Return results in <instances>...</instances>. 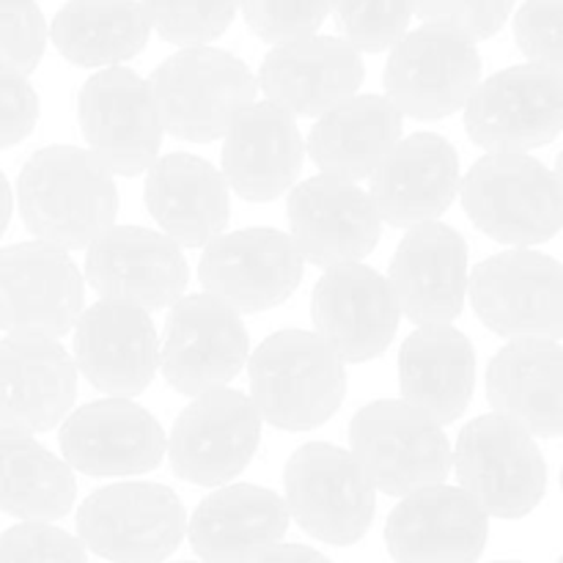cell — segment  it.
Listing matches in <instances>:
<instances>
[{
	"mask_svg": "<svg viewBox=\"0 0 563 563\" xmlns=\"http://www.w3.org/2000/svg\"><path fill=\"white\" fill-rule=\"evenodd\" d=\"M11 209H14V196H11L9 179H5V174L0 170V240H3L5 229H9Z\"/></svg>",
	"mask_w": 563,
	"mask_h": 563,
	"instance_id": "cell-44",
	"label": "cell"
},
{
	"mask_svg": "<svg viewBox=\"0 0 563 563\" xmlns=\"http://www.w3.org/2000/svg\"><path fill=\"white\" fill-rule=\"evenodd\" d=\"M515 38L533 66L563 75V0H526L515 16Z\"/></svg>",
	"mask_w": 563,
	"mask_h": 563,
	"instance_id": "cell-40",
	"label": "cell"
},
{
	"mask_svg": "<svg viewBox=\"0 0 563 563\" xmlns=\"http://www.w3.org/2000/svg\"><path fill=\"white\" fill-rule=\"evenodd\" d=\"M176 563H196V561H176Z\"/></svg>",
	"mask_w": 563,
	"mask_h": 563,
	"instance_id": "cell-46",
	"label": "cell"
},
{
	"mask_svg": "<svg viewBox=\"0 0 563 563\" xmlns=\"http://www.w3.org/2000/svg\"><path fill=\"white\" fill-rule=\"evenodd\" d=\"M405 115L385 97H352L319 115L308 135L306 152L324 176L361 181L379 168L401 141Z\"/></svg>",
	"mask_w": 563,
	"mask_h": 563,
	"instance_id": "cell-32",
	"label": "cell"
},
{
	"mask_svg": "<svg viewBox=\"0 0 563 563\" xmlns=\"http://www.w3.org/2000/svg\"><path fill=\"white\" fill-rule=\"evenodd\" d=\"M247 374L256 412L284 432H311L344 405V363L308 330L267 335L247 357Z\"/></svg>",
	"mask_w": 563,
	"mask_h": 563,
	"instance_id": "cell-2",
	"label": "cell"
},
{
	"mask_svg": "<svg viewBox=\"0 0 563 563\" xmlns=\"http://www.w3.org/2000/svg\"><path fill=\"white\" fill-rule=\"evenodd\" d=\"M350 454L368 484L390 498L438 487L451 473L443 427L401 399L372 401L352 416Z\"/></svg>",
	"mask_w": 563,
	"mask_h": 563,
	"instance_id": "cell-5",
	"label": "cell"
},
{
	"mask_svg": "<svg viewBox=\"0 0 563 563\" xmlns=\"http://www.w3.org/2000/svg\"><path fill=\"white\" fill-rule=\"evenodd\" d=\"M86 278L102 300L152 313L185 297L190 269L181 247L163 231L110 225L88 245Z\"/></svg>",
	"mask_w": 563,
	"mask_h": 563,
	"instance_id": "cell-17",
	"label": "cell"
},
{
	"mask_svg": "<svg viewBox=\"0 0 563 563\" xmlns=\"http://www.w3.org/2000/svg\"><path fill=\"white\" fill-rule=\"evenodd\" d=\"M473 311L500 339L563 335V267L531 247H511L476 264L467 278Z\"/></svg>",
	"mask_w": 563,
	"mask_h": 563,
	"instance_id": "cell-9",
	"label": "cell"
},
{
	"mask_svg": "<svg viewBox=\"0 0 563 563\" xmlns=\"http://www.w3.org/2000/svg\"><path fill=\"white\" fill-rule=\"evenodd\" d=\"M148 25L176 47H207L229 31L236 0H141Z\"/></svg>",
	"mask_w": 563,
	"mask_h": 563,
	"instance_id": "cell-35",
	"label": "cell"
},
{
	"mask_svg": "<svg viewBox=\"0 0 563 563\" xmlns=\"http://www.w3.org/2000/svg\"><path fill=\"white\" fill-rule=\"evenodd\" d=\"M251 357V335L236 311L209 295L170 306L159 344V372L181 396L225 388Z\"/></svg>",
	"mask_w": 563,
	"mask_h": 563,
	"instance_id": "cell-15",
	"label": "cell"
},
{
	"mask_svg": "<svg viewBox=\"0 0 563 563\" xmlns=\"http://www.w3.org/2000/svg\"><path fill=\"white\" fill-rule=\"evenodd\" d=\"M82 548L110 563H165L187 533V511L165 484H108L77 511Z\"/></svg>",
	"mask_w": 563,
	"mask_h": 563,
	"instance_id": "cell-7",
	"label": "cell"
},
{
	"mask_svg": "<svg viewBox=\"0 0 563 563\" xmlns=\"http://www.w3.org/2000/svg\"><path fill=\"white\" fill-rule=\"evenodd\" d=\"M487 399L495 416L531 438L563 432V350L553 339H515L487 366Z\"/></svg>",
	"mask_w": 563,
	"mask_h": 563,
	"instance_id": "cell-30",
	"label": "cell"
},
{
	"mask_svg": "<svg viewBox=\"0 0 563 563\" xmlns=\"http://www.w3.org/2000/svg\"><path fill=\"white\" fill-rule=\"evenodd\" d=\"M317 335L341 363H368L396 339L401 311L388 278L366 264L330 267L311 295Z\"/></svg>",
	"mask_w": 563,
	"mask_h": 563,
	"instance_id": "cell-20",
	"label": "cell"
},
{
	"mask_svg": "<svg viewBox=\"0 0 563 563\" xmlns=\"http://www.w3.org/2000/svg\"><path fill=\"white\" fill-rule=\"evenodd\" d=\"M53 44L80 69H110L135 58L152 36L137 0H69L49 27Z\"/></svg>",
	"mask_w": 563,
	"mask_h": 563,
	"instance_id": "cell-33",
	"label": "cell"
},
{
	"mask_svg": "<svg viewBox=\"0 0 563 563\" xmlns=\"http://www.w3.org/2000/svg\"><path fill=\"white\" fill-rule=\"evenodd\" d=\"M0 563H88V550L60 528L22 522L0 533Z\"/></svg>",
	"mask_w": 563,
	"mask_h": 563,
	"instance_id": "cell-41",
	"label": "cell"
},
{
	"mask_svg": "<svg viewBox=\"0 0 563 563\" xmlns=\"http://www.w3.org/2000/svg\"><path fill=\"white\" fill-rule=\"evenodd\" d=\"M284 487L289 517L308 537L333 548L361 542L377 515V493L341 445H300L286 462Z\"/></svg>",
	"mask_w": 563,
	"mask_h": 563,
	"instance_id": "cell-8",
	"label": "cell"
},
{
	"mask_svg": "<svg viewBox=\"0 0 563 563\" xmlns=\"http://www.w3.org/2000/svg\"><path fill=\"white\" fill-rule=\"evenodd\" d=\"M465 130L489 154L548 146L563 130V75L520 64L487 77L467 99Z\"/></svg>",
	"mask_w": 563,
	"mask_h": 563,
	"instance_id": "cell-11",
	"label": "cell"
},
{
	"mask_svg": "<svg viewBox=\"0 0 563 563\" xmlns=\"http://www.w3.org/2000/svg\"><path fill=\"white\" fill-rule=\"evenodd\" d=\"M256 563H333L319 550L306 548V544H278L269 553H264Z\"/></svg>",
	"mask_w": 563,
	"mask_h": 563,
	"instance_id": "cell-43",
	"label": "cell"
},
{
	"mask_svg": "<svg viewBox=\"0 0 563 563\" xmlns=\"http://www.w3.org/2000/svg\"><path fill=\"white\" fill-rule=\"evenodd\" d=\"M495 563H520V561H495Z\"/></svg>",
	"mask_w": 563,
	"mask_h": 563,
	"instance_id": "cell-45",
	"label": "cell"
},
{
	"mask_svg": "<svg viewBox=\"0 0 563 563\" xmlns=\"http://www.w3.org/2000/svg\"><path fill=\"white\" fill-rule=\"evenodd\" d=\"M47 22L36 0H0V66L27 77L44 58Z\"/></svg>",
	"mask_w": 563,
	"mask_h": 563,
	"instance_id": "cell-38",
	"label": "cell"
},
{
	"mask_svg": "<svg viewBox=\"0 0 563 563\" xmlns=\"http://www.w3.org/2000/svg\"><path fill=\"white\" fill-rule=\"evenodd\" d=\"M75 473L31 434L0 429V511L22 522H53L71 511Z\"/></svg>",
	"mask_w": 563,
	"mask_h": 563,
	"instance_id": "cell-34",
	"label": "cell"
},
{
	"mask_svg": "<svg viewBox=\"0 0 563 563\" xmlns=\"http://www.w3.org/2000/svg\"><path fill=\"white\" fill-rule=\"evenodd\" d=\"M38 121V93L27 77L0 66V148L16 146Z\"/></svg>",
	"mask_w": 563,
	"mask_h": 563,
	"instance_id": "cell-42",
	"label": "cell"
},
{
	"mask_svg": "<svg viewBox=\"0 0 563 563\" xmlns=\"http://www.w3.org/2000/svg\"><path fill=\"white\" fill-rule=\"evenodd\" d=\"M515 0H412V14L427 25L460 33L467 42L495 36L509 20Z\"/></svg>",
	"mask_w": 563,
	"mask_h": 563,
	"instance_id": "cell-39",
	"label": "cell"
},
{
	"mask_svg": "<svg viewBox=\"0 0 563 563\" xmlns=\"http://www.w3.org/2000/svg\"><path fill=\"white\" fill-rule=\"evenodd\" d=\"M460 198L471 223L500 245H542L563 225L559 174L531 154H484L460 181Z\"/></svg>",
	"mask_w": 563,
	"mask_h": 563,
	"instance_id": "cell-3",
	"label": "cell"
},
{
	"mask_svg": "<svg viewBox=\"0 0 563 563\" xmlns=\"http://www.w3.org/2000/svg\"><path fill=\"white\" fill-rule=\"evenodd\" d=\"M289 509L275 489L225 484L198 504L187 537L203 563H256L289 531Z\"/></svg>",
	"mask_w": 563,
	"mask_h": 563,
	"instance_id": "cell-28",
	"label": "cell"
},
{
	"mask_svg": "<svg viewBox=\"0 0 563 563\" xmlns=\"http://www.w3.org/2000/svg\"><path fill=\"white\" fill-rule=\"evenodd\" d=\"M306 275V262L289 234L267 225L229 231L203 245L198 278L203 295L236 313H262L289 300Z\"/></svg>",
	"mask_w": 563,
	"mask_h": 563,
	"instance_id": "cell-13",
	"label": "cell"
},
{
	"mask_svg": "<svg viewBox=\"0 0 563 563\" xmlns=\"http://www.w3.org/2000/svg\"><path fill=\"white\" fill-rule=\"evenodd\" d=\"M383 82L401 115L438 121L465 108L482 82V55L460 33L423 25L390 47Z\"/></svg>",
	"mask_w": 563,
	"mask_h": 563,
	"instance_id": "cell-10",
	"label": "cell"
},
{
	"mask_svg": "<svg viewBox=\"0 0 563 563\" xmlns=\"http://www.w3.org/2000/svg\"><path fill=\"white\" fill-rule=\"evenodd\" d=\"M16 207L36 242L69 253L115 225L119 187L91 152L58 143L38 148L22 165Z\"/></svg>",
	"mask_w": 563,
	"mask_h": 563,
	"instance_id": "cell-1",
	"label": "cell"
},
{
	"mask_svg": "<svg viewBox=\"0 0 563 563\" xmlns=\"http://www.w3.org/2000/svg\"><path fill=\"white\" fill-rule=\"evenodd\" d=\"M399 388L410 407L438 427L465 416L476 390V350L451 324L418 328L399 350Z\"/></svg>",
	"mask_w": 563,
	"mask_h": 563,
	"instance_id": "cell-31",
	"label": "cell"
},
{
	"mask_svg": "<svg viewBox=\"0 0 563 563\" xmlns=\"http://www.w3.org/2000/svg\"><path fill=\"white\" fill-rule=\"evenodd\" d=\"M148 88L163 132L190 143L223 137L258 91L251 66L218 47L179 49L152 71Z\"/></svg>",
	"mask_w": 563,
	"mask_h": 563,
	"instance_id": "cell-4",
	"label": "cell"
},
{
	"mask_svg": "<svg viewBox=\"0 0 563 563\" xmlns=\"http://www.w3.org/2000/svg\"><path fill=\"white\" fill-rule=\"evenodd\" d=\"M388 284L412 324H451L460 319L467 297L465 236L440 220L407 229L390 258Z\"/></svg>",
	"mask_w": 563,
	"mask_h": 563,
	"instance_id": "cell-21",
	"label": "cell"
},
{
	"mask_svg": "<svg viewBox=\"0 0 563 563\" xmlns=\"http://www.w3.org/2000/svg\"><path fill=\"white\" fill-rule=\"evenodd\" d=\"M344 42L357 53H383L407 33L412 0H330Z\"/></svg>",
	"mask_w": 563,
	"mask_h": 563,
	"instance_id": "cell-36",
	"label": "cell"
},
{
	"mask_svg": "<svg viewBox=\"0 0 563 563\" xmlns=\"http://www.w3.org/2000/svg\"><path fill=\"white\" fill-rule=\"evenodd\" d=\"M75 366L102 394L132 399L154 383L159 339L152 317L126 302L99 300L75 322Z\"/></svg>",
	"mask_w": 563,
	"mask_h": 563,
	"instance_id": "cell-22",
	"label": "cell"
},
{
	"mask_svg": "<svg viewBox=\"0 0 563 563\" xmlns=\"http://www.w3.org/2000/svg\"><path fill=\"white\" fill-rule=\"evenodd\" d=\"M223 137V179L236 196L264 203L295 187L306 163V141L284 108L247 104Z\"/></svg>",
	"mask_w": 563,
	"mask_h": 563,
	"instance_id": "cell-27",
	"label": "cell"
},
{
	"mask_svg": "<svg viewBox=\"0 0 563 563\" xmlns=\"http://www.w3.org/2000/svg\"><path fill=\"white\" fill-rule=\"evenodd\" d=\"M286 218L302 262L324 269L372 256L383 234L372 196L355 181L324 174L291 187Z\"/></svg>",
	"mask_w": 563,
	"mask_h": 563,
	"instance_id": "cell-19",
	"label": "cell"
},
{
	"mask_svg": "<svg viewBox=\"0 0 563 563\" xmlns=\"http://www.w3.org/2000/svg\"><path fill=\"white\" fill-rule=\"evenodd\" d=\"M374 209L394 229L432 223L460 196V154L438 132L401 137L372 176Z\"/></svg>",
	"mask_w": 563,
	"mask_h": 563,
	"instance_id": "cell-24",
	"label": "cell"
},
{
	"mask_svg": "<svg viewBox=\"0 0 563 563\" xmlns=\"http://www.w3.org/2000/svg\"><path fill=\"white\" fill-rule=\"evenodd\" d=\"M86 306V280L69 253L44 242L0 247V330L64 339Z\"/></svg>",
	"mask_w": 563,
	"mask_h": 563,
	"instance_id": "cell-16",
	"label": "cell"
},
{
	"mask_svg": "<svg viewBox=\"0 0 563 563\" xmlns=\"http://www.w3.org/2000/svg\"><path fill=\"white\" fill-rule=\"evenodd\" d=\"M262 443V416L242 390L214 388L196 396L174 421L168 451L170 471L198 487L234 482Z\"/></svg>",
	"mask_w": 563,
	"mask_h": 563,
	"instance_id": "cell-12",
	"label": "cell"
},
{
	"mask_svg": "<svg viewBox=\"0 0 563 563\" xmlns=\"http://www.w3.org/2000/svg\"><path fill=\"white\" fill-rule=\"evenodd\" d=\"M236 5L247 27L275 47L313 36L330 14V0H236Z\"/></svg>",
	"mask_w": 563,
	"mask_h": 563,
	"instance_id": "cell-37",
	"label": "cell"
},
{
	"mask_svg": "<svg viewBox=\"0 0 563 563\" xmlns=\"http://www.w3.org/2000/svg\"><path fill=\"white\" fill-rule=\"evenodd\" d=\"M451 467L462 493L498 520L528 517L548 495V462L537 440L495 412L462 429Z\"/></svg>",
	"mask_w": 563,
	"mask_h": 563,
	"instance_id": "cell-6",
	"label": "cell"
},
{
	"mask_svg": "<svg viewBox=\"0 0 563 563\" xmlns=\"http://www.w3.org/2000/svg\"><path fill=\"white\" fill-rule=\"evenodd\" d=\"M363 77L366 66L355 47L344 38L313 33L269 49L258 69L256 86L267 93V102L278 104L295 119H319L355 97Z\"/></svg>",
	"mask_w": 563,
	"mask_h": 563,
	"instance_id": "cell-25",
	"label": "cell"
},
{
	"mask_svg": "<svg viewBox=\"0 0 563 563\" xmlns=\"http://www.w3.org/2000/svg\"><path fill=\"white\" fill-rule=\"evenodd\" d=\"M60 454L71 471L97 478L141 476L165 460L163 423L130 399L88 401L60 421Z\"/></svg>",
	"mask_w": 563,
	"mask_h": 563,
	"instance_id": "cell-18",
	"label": "cell"
},
{
	"mask_svg": "<svg viewBox=\"0 0 563 563\" xmlns=\"http://www.w3.org/2000/svg\"><path fill=\"white\" fill-rule=\"evenodd\" d=\"M487 537L489 517L449 484L401 498L385 522V544L396 563H476Z\"/></svg>",
	"mask_w": 563,
	"mask_h": 563,
	"instance_id": "cell-23",
	"label": "cell"
},
{
	"mask_svg": "<svg viewBox=\"0 0 563 563\" xmlns=\"http://www.w3.org/2000/svg\"><path fill=\"white\" fill-rule=\"evenodd\" d=\"M143 203L163 234L179 247H203L229 225L223 174L198 154H165L146 170Z\"/></svg>",
	"mask_w": 563,
	"mask_h": 563,
	"instance_id": "cell-29",
	"label": "cell"
},
{
	"mask_svg": "<svg viewBox=\"0 0 563 563\" xmlns=\"http://www.w3.org/2000/svg\"><path fill=\"white\" fill-rule=\"evenodd\" d=\"M77 121L91 154L119 176H137L159 157L163 124L152 88L124 66L99 69L77 93Z\"/></svg>",
	"mask_w": 563,
	"mask_h": 563,
	"instance_id": "cell-14",
	"label": "cell"
},
{
	"mask_svg": "<svg viewBox=\"0 0 563 563\" xmlns=\"http://www.w3.org/2000/svg\"><path fill=\"white\" fill-rule=\"evenodd\" d=\"M77 366L53 339L5 335L0 341V429L49 432L71 412Z\"/></svg>",
	"mask_w": 563,
	"mask_h": 563,
	"instance_id": "cell-26",
	"label": "cell"
}]
</instances>
